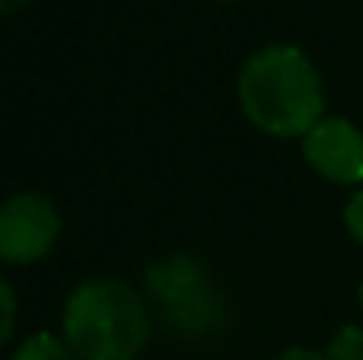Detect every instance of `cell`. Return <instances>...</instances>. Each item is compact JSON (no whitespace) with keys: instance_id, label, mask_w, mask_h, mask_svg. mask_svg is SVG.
Here are the masks:
<instances>
[{"instance_id":"ba28073f","label":"cell","mask_w":363,"mask_h":360,"mask_svg":"<svg viewBox=\"0 0 363 360\" xmlns=\"http://www.w3.org/2000/svg\"><path fill=\"white\" fill-rule=\"evenodd\" d=\"M13 325H16V297L13 287L0 278V344L13 335Z\"/></svg>"},{"instance_id":"8992f818","label":"cell","mask_w":363,"mask_h":360,"mask_svg":"<svg viewBox=\"0 0 363 360\" xmlns=\"http://www.w3.org/2000/svg\"><path fill=\"white\" fill-rule=\"evenodd\" d=\"M13 360H74V351L61 338L48 335V332H38V335L26 338Z\"/></svg>"},{"instance_id":"30bf717a","label":"cell","mask_w":363,"mask_h":360,"mask_svg":"<svg viewBox=\"0 0 363 360\" xmlns=\"http://www.w3.org/2000/svg\"><path fill=\"white\" fill-rule=\"evenodd\" d=\"M277 360H328V357L319 354V351H313V348H290V351H284Z\"/></svg>"},{"instance_id":"6da1fadb","label":"cell","mask_w":363,"mask_h":360,"mask_svg":"<svg viewBox=\"0 0 363 360\" xmlns=\"http://www.w3.org/2000/svg\"><path fill=\"white\" fill-rule=\"evenodd\" d=\"M245 118L274 137H306L325 118V93L313 61L294 45H268L239 70Z\"/></svg>"},{"instance_id":"7c38bea8","label":"cell","mask_w":363,"mask_h":360,"mask_svg":"<svg viewBox=\"0 0 363 360\" xmlns=\"http://www.w3.org/2000/svg\"><path fill=\"white\" fill-rule=\"evenodd\" d=\"M357 297H360V310H363V284H360V293H357Z\"/></svg>"},{"instance_id":"5b68a950","label":"cell","mask_w":363,"mask_h":360,"mask_svg":"<svg viewBox=\"0 0 363 360\" xmlns=\"http://www.w3.org/2000/svg\"><path fill=\"white\" fill-rule=\"evenodd\" d=\"M303 157L328 182H363V131L347 118H322L303 137Z\"/></svg>"},{"instance_id":"277c9868","label":"cell","mask_w":363,"mask_h":360,"mask_svg":"<svg viewBox=\"0 0 363 360\" xmlns=\"http://www.w3.org/2000/svg\"><path fill=\"white\" fill-rule=\"evenodd\" d=\"M61 217L45 195L23 191L0 208V259L13 265H32L55 249Z\"/></svg>"},{"instance_id":"7a4b0ae2","label":"cell","mask_w":363,"mask_h":360,"mask_svg":"<svg viewBox=\"0 0 363 360\" xmlns=\"http://www.w3.org/2000/svg\"><path fill=\"white\" fill-rule=\"evenodd\" d=\"M64 338L80 360H134L147 344V306L121 281H83L64 306Z\"/></svg>"},{"instance_id":"8fae6325","label":"cell","mask_w":363,"mask_h":360,"mask_svg":"<svg viewBox=\"0 0 363 360\" xmlns=\"http://www.w3.org/2000/svg\"><path fill=\"white\" fill-rule=\"evenodd\" d=\"M32 0H0V16H10V13L23 10V6H29Z\"/></svg>"},{"instance_id":"3957f363","label":"cell","mask_w":363,"mask_h":360,"mask_svg":"<svg viewBox=\"0 0 363 360\" xmlns=\"http://www.w3.org/2000/svg\"><path fill=\"white\" fill-rule=\"evenodd\" d=\"M147 291L166 322L185 335H211L223 322V300L217 287L185 252L153 261L147 268Z\"/></svg>"},{"instance_id":"52a82bcc","label":"cell","mask_w":363,"mask_h":360,"mask_svg":"<svg viewBox=\"0 0 363 360\" xmlns=\"http://www.w3.org/2000/svg\"><path fill=\"white\" fill-rule=\"evenodd\" d=\"M325 357L328 360H363V329L345 325V329L332 338Z\"/></svg>"},{"instance_id":"9c48e42d","label":"cell","mask_w":363,"mask_h":360,"mask_svg":"<svg viewBox=\"0 0 363 360\" xmlns=\"http://www.w3.org/2000/svg\"><path fill=\"white\" fill-rule=\"evenodd\" d=\"M345 227H347V233H351L354 240L363 246V189L351 198V201H347V208H345Z\"/></svg>"}]
</instances>
